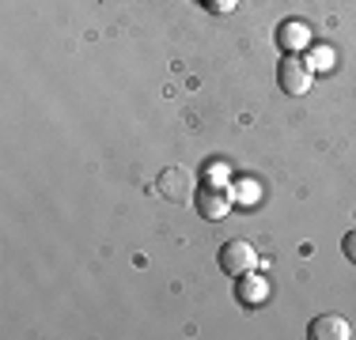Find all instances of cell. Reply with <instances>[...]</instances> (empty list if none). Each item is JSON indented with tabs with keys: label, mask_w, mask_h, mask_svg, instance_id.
I'll list each match as a JSON object with an SVG mask.
<instances>
[{
	"label": "cell",
	"mask_w": 356,
	"mask_h": 340,
	"mask_svg": "<svg viewBox=\"0 0 356 340\" xmlns=\"http://www.w3.org/2000/svg\"><path fill=\"white\" fill-rule=\"evenodd\" d=\"M232 204H235V189L224 182H205L197 189V212L205 219H224L232 212Z\"/></svg>",
	"instance_id": "cell-1"
},
{
	"label": "cell",
	"mask_w": 356,
	"mask_h": 340,
	"mask_svg": "<svg viewBox=\"0 0 356 340\" xmlns=\"http://www.w3.org/2000/svg\"><path fill=\"white\" fill-rule=\"evenodd\" d=\"M277 87L284 95H307L311 91V68L307 61H300L296 53H284V61L277 65Z\"/></svg>",
	"instance_id": "cell-2"
},
{
	"label": "cell",
	"mask_w": 356,
	"mask_h": 340,
	"mask_svg": "<svg viewBox=\"0 0 356 340\" xmlns=\"http://www.w3.org/2000/svg\"><path fill=\"white\" fill-rule=\"evenodd\" d=\"M258 265V250H254L250 242H224L220 246V272H227V276H243V272H250Z\"/></svg>",
	"instance_id": "cell-3"
},
{
	"label": "cell",
	"mask_w": 356,
	"mask_h": 340,
	"mask_svg": "<svg viewBox=\"0 0 356 340\" xmlns=\"http://www.w3.org/2000/svg\"><path fill=\"white\" fill-rule=\"evenodd\" d=\"M235 299H239L243 306H261L269 299V284H266V276H258V272H243V276H235Z\"/></svg>",
	"instance_id": "cell-4"
},
{
	"label": "cell",
	"mask_w": 356,
	"mask_h": 340,
	"mask_svg": "<svg viewBox=\"0 0 356 340\" xmlns=\"http://www.w3.org/2000/svg\"><path fill=\"white\" fill-rule=\"evenodd\" d=\"M307 337L311 340H349L353 329H349V321L337 318V314H318V318L307 325Z\"/></svg>",
	"instance_id": "cell-5"
},
{
	"label": "cell",
	"mask_w": 356,
	"mask_h": 340,
	"mask_svg": "<svg viewBox=\"0 0 356 340\" xmlns=\"http://www.w3.org/2000/svg\"><path fill=\"white\" fill-rule=\"evenodd\" d=\"M307 42H311L307 23H300V19H284L281 27H277V46H281L284 53H296V49H303Z\"/></svg>",
	"instance_id": "cell-6"
},
{
	"label": "cell",
	"mask_w": 356,
	"mask_h": 340,
	"mask_svg": "<svg viewBox=\"0 0 356 340\" xmlns=\"http://www.w3.org/2000/svg\"><path fill=\"white\" fill-rule=\"evenodd\" d=\"M159 189H163V197L182 201L186 189H190V178H186V170H163V174H159Z\"/></svg>",
	"instance_id": "cell-7"
},
{
	"label": "cell",
	"mask_w": 356,
	"mask_h": 340,
	"mask_svg": "<svg viewBox=\"0 0 356 340\" xmlns=\"http://www.w3.org/2000/svg\"><path fill=\"white\" fill-rule=\"evenodd\" d=\"M330 65H334V53H330V49H315L311 61H307V68H330Z\"/></svg>",
	"instance_id": "cell-8"
},
{
	"label": "cell",
	"mask_w": 356,
	"mask_h": 340,
	"mask_svg": "<svg viewBox=\"0 0 356 340\" xmlns=\"http://www.w3.org/2000/svg\"><path fill=\"white\" fill-rule=\"evenodd\" d=\"M258 197V185L250 182V178H243V185H239V193H235V201H254Z\"/></svg>",
	"instance_id": "cell-9"
},
{
	"label": "cell",
	"mask_w": 356,
	"mask_h": 340,
	"mask_svg": "<svg viewBox=\"0 0 356 340\" xmlns=\"http://www.w3.org/2000/svg\"><path fill=\"white\" fill-rule=\"evenodd\" d=\"M341 250H345V257H349V261H353V265H356V227H353V231H349V235H345V242H341Z\"/></svg>",
	"instance_id": "cell-10"
},
{
	"label": "cell",
	"mask_w": 356,
	"mask_h": 340,
	"mask_svg": "<svg viewBox=\"0 0 356 340\" xmlns=\"http://www.w3.org/2000/svg\"><path fill=\"white\" fill-rule=\"evenodd\" d=\"M213 12H227V8H235V0H205Z\"/></svg>",
	"instance_id": "cell-11"
}]
</instances>
